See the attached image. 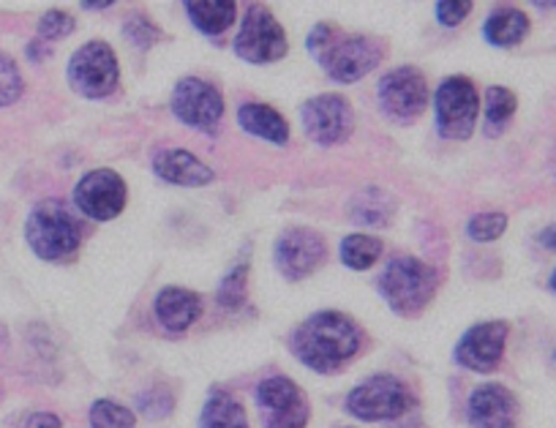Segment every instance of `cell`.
Instances as JSON below:
<instances>
[{
  "mask_svg": "<svg viewBox=\"0 0 556 428\" xmlns=\"http://www.w3.org/2000/svg\"><path fill=\"white\" fill-rule=\"evenodd\" d=\"M292 352L317 374H333L361 350V328L341 312L312 314L292 333Z\"/></svg>",
  "mask_w": 556,
  "mask_h": 428,
  "instance_id": "cell-1",
  "label": "cell"
},
{
  "mask_svg": "<svg viewBox=\"0 0 556 428\" xmlns=\"http://www.w3.org/2000/svg\"><path fill=\"white\" fill-rule=\"evenodd\" d=\"M437 273L415 256H395L379 276V295L401 317H417L437 295Z\"/></svg>",
  "mask_w": 556,
  "mask_h": 428,
  "instance_id": "cell-2",
  "label": "cell"
},
{
  "mask_svg": "<svg viewBox=\"0 0 556 428\" xmlns=\"http://www.w3.org/2000/svg\"><path fill=\"white\" fill-rule=\"evenodd\" d=\"M25 238L41 260H66L79 249V224L63 202L45 200L30 211Z\"/></svg>",
  "mask_w": 556,
  "mask_h": 428,
  "instance_id": "cell-3",
  "label": "cell"
},
{
  "mask_svg": "<svg viewBox=\"0 0 556 428\" xmlns=\"http://www.w3.org/2000/svg\"><path fill=\"white\" fill-rule=\"evenodd\" d=\"M317 58L330 79L350 85L371 74L382 63L384 45L374 36H341V30L333 28Z\"/></svg>",
  "mask_w": 556,
  "mask_h": 428,
  "instance_id": "cell-4",
  "label": "cell"
},
{
  "mask_svg": "<svg viewBox=\"0 0 556 428\" xmlns=\"http://www.w3.org/2000/svg\"><path fill=\"white\" fill-rule=\"evenodd\" d=\"M480 96L472 79L451 77L437 88L434 93V115L437 128L445 139H469L478 126Z\"/></svg>",
  "mask_w": 556,
  "mask_h": 428,
  "instance_id": "cell-5",
  "label": "cell"
},
{
  "mask_svg": "<svg viewBox=\"0 0 556 428\" xmlns=\"http://www.w3.org/2000/svg\"><path fill=\"white\" fill-rule=\"evenodd\" d=\"M379 110L395 123H412L424 115L431 101L429 83L415 66H399L379 79Z\"/></svg>",
  "mask_w": 556,
  "mask_h": 428,
  "instance_id": "cell-6",
  "label": "cell"
},
{
  "mask_svg": "<svg viewBox=\"0 0 556 428\" xmlns=\"http://www.w3.org/2000/svg\"><path fill=\"white\" fill-rule=\"evenodd\" d=\"M117 55L106 41H88L68 61V83L85 99H104L117 88Z\"/></svg>",
  "mask_w": 556,
  "mask_h": 428,
  "instance_id": "cell-7",
  "label": "cell"
},
{
  "mask_svg": "<svg viewBox=\"0 0 556 428\" xmlns=\"http://www.w3.org/2000/svg\"><path fill=\"white\" fill-rule=\"evenodd\" d=\"M290 50L285 28L265 7H249L238 36H235V52L249 63H273L281 61Z\"/></svg>",
  "mask_w": 556,
  "mask_h": 428,
  "instance_id": "cell-8",
  "label": "cell"
},
{
  "mask_svg": "<svg viewBox=\"0 0 556 428\" xmlns=\"http://www.w3.org/2000/svg\"><path fill=\"white\" fill-rule=\"evenodd\" d=\"M301 121L303 131L312 142L317 146L330 148L346 142L352 137V128H355V112L352 104L344 96L336 93H323L312 96L308 101H303L301 106Z\"/></svg>",
  "mask_w": 556,
  "mask_h": 428,
  "instance_id": "cell-9",
  "label": "cell"
},
{
  "mask_svg": "<svg viewBox=\"0 0 556 428\" xmlns=\"http://www.w3.org/2000/svg\"><path fill=\"white\" fill-rule=\"evenodd\" d=\"M409 390L404 388L401 379L388 377V374L366 379V382L357 385L350 393V399H346V410L366 423L395 420V417H401L409 410Z\"/></svg>",
  "mask_w": 556,
  "mask_h": 428,
  "instance_id": "cell-10",
  "label": "cell"
},
{
  "mask_svg": "<svg viewBox=\"0 0 556 428\" xmlns=\"http://www.w3.org/2000/svg\"><path fill=\"white\" fill-rule=\"evenodd\" d=\"M128 189L115 169H90L74 186V205L93 222H112L126 207Z\"/></svg>",
  "mask_w": 556,
  "mask_h": 428,
  "instance_id": "cell-11",
  "label": "cell"
},
{
  "mask_svg": "<svg viewBox=\"0 0 556 428\" xmlns=\"http://www.w3.org/2000/svg\"><path fill=\"white\" fill-rule=\"evenodd\" d=\"M265 428H306L308 401L290 377H270L256 388Z\"/></svg>",
  "mask_w": 556,
  "mask_h": 428,
  "instance_id": "cell-12",
  "label": "cell"
},
{
  "mask_svg": "<svg viewBox=\"0 0 556 428\" xmlns=\"http://www.w3.org/2000/svg\"><path fill=\"white\" fill-rule=\"evenodd\" d=\"M173 112L186 126L200 128V131H216L224 115V99L205 79L184 77L173 90Z\"/></svg>",
  "mask_w": 556,
  "mask_h": 428,
  "instance_id": "cell-13",
  "label": "cell"
},
{
  "mask_svg": "<svg viewBox=\"0 0 556 428\" xmlns=\"http://www.w3.org/2000/svg\"><path fill=\"white\" fill-rule=\"evenodd\" d=\"M507 336H510V325L502 323V319L480 323L475 325V328H469L467 333L458 339L453 357H456L458 366L469 368V372L491 374L496 372V366L502 363Z\"/></svg>",
  "mask_w": 556,
  "mask_h": 428,
  "instance_id": "cell-14",
  "label": "cell"
},
{
  "mask_svg": "<svg viewBox=\"0 0 556 428\" xmlns=\"http://www.w3.org/2000/svg\"><path fill=\"white\" fill-rule=\"evenodd\" d=\"M325 262V238L312 227H290L276 240V265L290 281L312 276Z\"/></svg>",
  "mask_w": 556,
  "mask_h": 428,
  "instance_id": "cell-15",
  "label": "cell"
},
{
  "mask_svg": "<svg viewBox=\"0 0 556 428\" xmlns=\"http://www.w3.org/2000/svg\"><path fill=\"white\" fill-rule=\"evenodd\" d=\"M467 420L472 428H516L518 401L505 385H480L467 404Z\"/></svg>",
  "mask_w": 556,
  "mask_h": 428,
  "instance_id": "cell-16",
  "label": "cell"
},
{
  "mask_svg": "<svg viewBox=\"0 0 556 428\" xmlns=\"http://www.w3.org/2000/svg\"><path fill=\"white\" fill-rule=\"evenodd\" d=\"M153 173L173 186H186V189H200V186L213 184V169L189 151H162L153 159Z\"/></svg>",
  "mask_w": 556,
  "mask_h": 428,
  "instance_id": "cell-17",
  "label": "cell"
},
{
  "mask_svg": "<svg viewBox=\"0 0 556 428\" xmlns=\"http://www.w3.org/2000/svg\"><path fill=\"white\" fill-rule=\"evenodd\" d=\"M202 314V301L197 292L184 287H167L156 298V317L169 333H184Z\"/></svg>",
  "mask_w": 556,
  "mask_h": 428,
  "instance_id": "cell-18",
  "label": "cell"
},
{
  "mask_svg": "<svg viewBox=\"0 0 556 428\" xmlns=\"http://www.w3.org/2000/svg\"><path fill=\"white\" fill-rule=\"evenodd\" d=\"M238 123L251 137H260L265 142H273V146H287L290 142V123L285 121L281 112L267 104H256V101L243 104L238 110Z\"/></svg>",
  "mask_w": 556,
  "mask_h": 428,
  "instance_id": "cell-19",
  "label": "cell"
},
{
  "mask_svg": "<svg viewBox=\"0 0 556 428\" xmlns=\"http://www.w3.org/2000/svg\"><path fill=\"white\" fill-rule=\"evenodd\" d=\"M529 34V17L516 7H496L483 25V36L489 45L510 50L518 47Z\"/></svg>",
  "mask_w": 556,
  "mask_h": 428,
  "instance_id": "cell-20",
  "label": "cell"
},
{
  "mask_svg": "<svg viewBox=\"0 0 556 428\" xmlns=\"http://www.w3.org/2000/svg\"><path fill=\"white\" fill-rule=\"evenodd\" d=\"M186 14L200 34L222 36L224 30L232 28L238 7L232 0H194V3H186Z\"/></svg>",
  "mask_w": 556,
  "mask_h": 428,
  "instance_id": "cell-21",
  "label": "cell"
},
{
  "mask_svg": "<svg viewBox=\"0 0 556 428\" xmlns=\"http://www.w3.org/2000/svg\"><path fill=\"white\" fill-rule=\"evenodd\" d=\"M200 428H249V417H245V410L232 395L224 393V390H216L205 401Z\"/></svg>",
  "mask_w": 556,
  "mask_h": 428,
  "instance_id": "cell-22",
  "label": "cell"
},
{
  "mask_svg": "<svg viewBox=\"0 0 556 428\" xmlns=\"http://www.w3.org/2000/svg\"><path fill=\"white\" fill-rule=\"evenodd\" d=\"M393 197L384 194L382 189H366L357 194V200L352 202V218L357 224H366V227H388V222L393 218Z\"/></svg>",
  "mask_w": 556,
  "mask_h": 428,
  "instance_id": "cell-23",
  "label": "cell"
},
{
  "mask_svg": "<svg viewBox=\"0 0 556 428\" xmlns=\"http://www.w3.org/2000/svg\"><path fill=\"white\" fill-rule=\"evenodd\" d=\"M518 110V99L510 88H502V85H494V88L485 90V134L489 137H496L507 128V123L513 121Z\"/></svg>",
  "mask_w": 556,
  "mask_h": 428,
  "instance_id": "cell-24",
  "label": "cell"
},
{
  "mask_svg": "<svg viewBox=\"0 0 556 428\" xmlns=\"http://www.w3.org/2000/svg\"><path fill=\"white\" fill-rule=\"evenodd\" d=\"M379 256H382V240L374 235L355 232L341 240V262L350 270H368Z\"/></svg>",
  "mask_w": 556,
  "mask_h": 428,
  "instance_id": "cell-25",
  "label": "cell"
},
{
  "mask_svg": "<svg viewBox=\"0 0 556 428\" xmlns=\"http://www.w3.org/2000/svg\"><path fill=\"white\" fill-rule=\"evenodd\" d=\"M90 423L93 428H134L137 420H134V412L126 410L123 404L110 399H101L90 406Z\"/></svg>",
  "mask_w": 556,
  "mask_h": 428,
  "instance_id": "cell-26",
  "label": "cell"
},
{
  "mask_svg": "<svg viewBox=\"0 0 556 428\" xmlns=\"http://www.w3.org/2000/svg\"><path fill=\"white\" fill-rule=\"evenodd\" d=\"M245 287H249V262H240L218 284V303L224 309H238L245 301Z\"/></svg>",
  "mask_w": 556,
  "mask_h": 428,
  "instance_id": "cell-27",
  "label": "cell"
},
{
  "mask_svg": "<svg viewBox=\"0 0 556 428\" xmlns=\"http://www.w3.org/2000/svg\"><path fill=\"white\" fill-rule=\"evenodd\" d=\"M505 229H507L505 213H478V216L467 224L469 238L478 240V243H491V240L502 238Z\"/></svg>",
  "mask_w": 556,
  "mask_h": 428,
  "instance_id": "cell-28",
  "label": "cell"
},
{
  "mask_svg": "<svg viewBox=\"0 0 556 428\" xmlns=\"http://www.w3.org/2000/svg\"><path fill=\"white\" fill-rule=\"evenodd\" d=\"M23 74H20L17 63L9 55L0 52V106H9L23 96Z\"/></svg>",
  "mask_w": 556,
  "mask_h": 428,
  "instance_id": "cell-29",
  "label": "cell"
},
{
  "mask_svg": "<svg viewBox=\"0 0 556 428\" xmlns=\"http://www.w3.org/2000/svg\"><path fill=\"white\" fill-rule=\"evenodd\" d=\"M123 30H126V36L139 47V50H151L156 41H162V30H159V25H153L146 14H131V17L126 20V25H123Z\"/></svg>",
  "mask_w": 556,
  "mask_h": 428,
  "instance_id": "cell-30",
  "label": "cell"
},
{
  "mask_svg": "<svg viewBox=\"0 0 556 428\" xmlns=\"http://www.w3.org/2000/svg\"><path fill=\"white\" fill-rule=\"evenodd\" d=\"M72 30H74V17L72 14L61 12V9H50V12L39 20V39L41 41L66 39Z\"/></svg>",
  "mask_w": 556,
  "mask_h": 428,
  "instance_id": "cell-31",
  "label": "cell"
},
{
  "mask_svg": "<svg viewBox=\"0 0 556 428\" xmlns=\"http://www.w3.org/2000/svg\"><path fill=\"white\" fill-rule=\"evenodd\" d=\"M437 20H440L445 28H456V25H462L464 20L469 17V12H472V3L469 0H442V3H437Z\"/></svg>",
  "mask_w": 556,
  "mask_h": 428,
  "instance_id": "cell-32",
  "label": "cell"
},
{
  "mask_svg": "<svg viewBox=\"0 0 556 428\" xmlns=\"http://www.w3.org/2000/svg\"><path fill=\"white\" fill-rule=\"evenodd\" d=\"M173 395H167L164 390H148L146 395H139V410L146 412L148 417H159V415H167L173 412Z\"/></svg>",
  "mask_w": 556,
  "mask_h": 428,
  "instance_id": "cell-33",
  "label": "cell"
},
{
  "mask_svg": "<svg viewBox=\"0 0 556 428\" xmlns=\"http://www.w3.org/2000/svg\"><path fill=\"white\" fill-rule=\"evenodd\" d=\"M25 428H63L61 417L52 415V412H36V415L28 417Z\"/></svg>",
  "mask_w": 556,
  "mask_h": 428,
  "instance_id": "cell-34",
  "label": "cell"
},
{
  "mask_svg": "<svg viewBox=\"0 0 556 428\" xmlns=\"http://www.w3.org/2000/svg\"><path fill=\"white\" fill-rule=\"evenodd\" d=\"M538 243L543 246L545 251H554L556 254V224H548L543 232H538Z\"/></svg>",
  "mask_w": 556,
  "mask_h": 428,
  "instance_id": "cell-35",
  "label": "cell"
},
{
  "mask_svg": "<svg viewBox=\"0 0 556 428\" xmlns=\"http://www.w3.org/2000/svg\"><path fill=\"white\" fill-rule=\"evenodd\" d=\"M112 7V0H104V3H88V0H85L83 3V9H90V12H99V9H110Z\"/></svg>",
  "mask_w": 556,
  "mask_h": 428,
  "instance_id": "cell-36",
  "label": "cell"
},
{
  "mask_svg": "<svg viewBox=\"0 0 556 428\" xmlns=\"http://www.w3.org/2000/svg\"><path fill=\"white\" fill-rule=\"evenodd\" d=\"M548 287H551V292H554V295H556V270L551 273V278H548Z\"/></svg>",
  "mask_w": 556,
  "mask_h": 428,
  "instance_id": "cell-37",
  "label": "cell"
},
{
  "mask_svg": "<svg viewBox=\"0 0 556 428\" xmlns=\"http://www.w3.org/2000/svg\"><path fill=\"white\" fill-rule=\"evenodd\" d=\"M538 9H556V3H534Z\"/></svg>",
  "mask_w": 556,
  "mask_h": 428,
  "instance_id": "cell-38",
  "label": "cell"
}]
</instances>
